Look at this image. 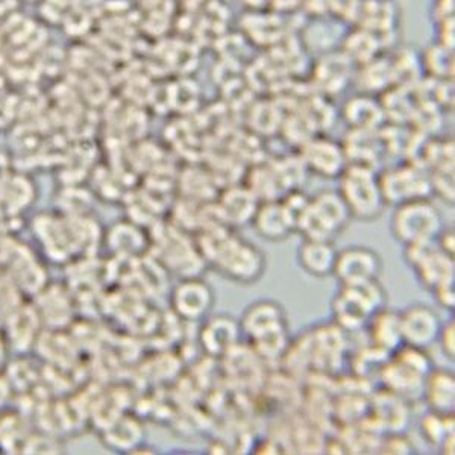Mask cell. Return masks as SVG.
I'll return each instance as SVG.
<instances>
[{
    "instance_id": "6da1fadb",
    "label": "cell",
    "mask_w": 455,
    "mask_h": 455,
    "mask_svg": "<svg viewBox=\"0 0 455 455\" xmlns=\"http://www.w3.org/2000/svg\"><path fill=\"white\" fill-rule=\"evenodd\" d=\"M242 334L264 358H275L289 345V319L275 299H257L246 307L240 321Z\"/></svg>"
},
{
    "instance_id": "7a4b0ae2",
    "label": "cell",
    "mask_w": 455,
    "mask_h": 455,
    "mask_svg": "<svg viewBox=\"0 0 455 455\" xmlns=\"http://www.w3.org/2000/svg\"><path fill=\"white\" fill-rule=\"evenodd\" d=\"M205 259L227 280L237 284H254L266 270L263 251L233 234H220L216 240H207Z\"/></svg>"
},
{
    "instance_id": "3957f363",
    "label": "cell",
    "mask_w": 455,
    "mask_h": 455,
    "mask_svg": "<svg viewBox=\"0 0 455 455\" xmlns=\"http://www.w3.org/2000/svg\"><path fill=\"white\" fill-rule=\"evenodd\" d=\"M351 219V212L339 192L325 190L308 197L296 219V233H299L304 240L334 243Z\"/></svg>"
},
{
    "instance_id": "277c9868",
    "label": "cell",
    "mask_w": 455,
    "mask_h": 455,
    "mask_svg": "<svg viewBox=\"0 0 455 455\" xmlns=\"http://www.w3.org/2000/svg\"><path fill=\"white\" fill-rule=\"evenodd\" d=\"M387 307V293L379 280L362 284H340L332 299L334 323L345 331H358L371 317Z\"/></svg>"
},
{
    "instance_id": "5b68a950",
    "label": "cell",
    "mask_w": 455,
    "mask_h": 455,
    "mask_svg": "<svg viewBox=\"0 0 455 455\" xmlns=\"http://www.w3.org/2000/svg\"><path fill=\"white\" fill-rule=\"evenodd\" d=\"M339 195L347 204L352 219L372 222L381 218L387 204L384 201L379 176L375 169L347 164V169L339 176Z\"/></svg>"
},
{
    "instance_id": "8992f818",
    "label": "cell",
    "mask_w": 455,
    "mask_h": 455,
    "mask_svg": "<svg viewBox=\"0 0 455 455\" xmlns=\"http://www.w3.org/2000/svg\"><path fill=\"white\" fill-rule=\"evenodd\" d=\"M390 229L394 237L405 248L435 243L443 231V219L439 208L429 199H416L396 205Z\"/></svg>"
},
{
    "instance_id": "52a82bcc",
    "label": "cell",
    "mask_w": 455,
    "mask_h": 455,
    "mask_svg": "<svg viewBox=\"0 0 455 455\" xmlns=\"http://www.w3.org/2000/svg\"><path fill=\"white\" fill-rule=\"evenodd\" d=\"M384 263L377 251L363 244H352L337 252L332 275L340 284H362L379 280Z\"/></svg>"
},
{
    "instance_id": "ba28073f",
    "label": "cell",
    "mask_w": 455,
    "mask_h": 455,
    "mask_svg": "<svg viewBox=\"0 0 455 455\" xmlns=\"http://www.w3.org/2000/svg\"><path fill=\"white\" fill-rule=\"evenodd\" d=\"M379 176V186L386 204L401 205L416 199H428L433 182L419 167L398 166L388 169Z\"/></svg>"
},
{
    "instance_id": "9c48e42d",
    "label": "cell",
    "mask_w": 455,
    "mask_h": 455,
    "mask_svg": "<svg viewBox=\"0 0 455 455\" xmlns=\"http://www.w3.org/2000/svg\"><path fill=\"white\" fill-rule=\"evenodd\" d=\"M405 257L425 289L433 291L437 285L454 278L452 255L443 252L437 243L407 246Z\"/></svg>"
},
{
    "instance_id": "30bf717a",
    "label": "cell",
    "mask_w": 455,
    "mask_h": 455,
    "mask_svg": "<svg viewBox=\"0 0 455 455\" xmlns=\"http://www.w3.org/2000/svg\"><path fill=\"white\" fill-rule=\"evenodd\" d=\"M216 295L212 285L199 276L184 278L172 293V307L184 321H205L212 315Z\"/></svg>"
},
{
    "instance_id": "8fae6325",
    "label": "cell",
    "mask_w": 455,
    "mask_h": 455,
    "mask_svg": "<svg viewBox=\"0 0 455 455\" xmlns=\"http://www.w3.org/2000/svg\"><path fill=\"white\" fill-rule=\"evenodd\" d=\"M399 326L403 345L427 349L439 339L440 315L425 304H411L399 313Z\"/></svg>"
},
{
    "instance_id": "7c38bea8",
    "label": "cell",
    "mask_w": 455,
    "mask_h": 455,
    "mask_svg": "<svg viewBox=\"0 0 455 455\" xmlns=\"http://www.w3.org/2000/svg\"><path fill=\"white\" fill-rule=\"evenodd\" d=\"M251 222L259 237L269 242H283L296 233V214L280 199L259 204Z\"/></svg>"
},
{
    "instance_id": "4fadbf2b",
    "label": "cell",
    "mask_w": 455,
    "mask_h": 455,
    "mask_svg": "<svg viewBox=\"0 0 455 455\" xmlns=\"http://www.w3.org/2000/svg\"><path fill=\"white\" fill-rule=\"evenodd\" d=\"M302 161L308 171L322 178H339L347 166L345 149L325 137H317L304 146Z\"/></svg>"
},
{
    "instance_id": "5bb4252c",
    "label": "cell",
    "mask_w": 455,
    "mask_h": 455,
    "mask_svg": "<svg viewBox=\"0 0 455 455\" xmlns=\"http://www.w3.org/2000/svg\"><path fill=\"white\" fill-rule=\"evenodd\" d=\"M242 334L240 322L228 315H208L204 321L199 340L212 357H222L235 347Z\"/></svg>"
},
{
    "instance_id": "9a60e30c",
    "label": "cell",
    "mask_w": 455,
    "mask_h": 455,
    "mask_svg": "<svg viewBox=\"0 0 455 455\" xmlns=\"http://www.w3.org/2000/svg\"><path fill=\"white\" fill-rule=\"evenodd\" d=\"M336 246L331 242L304 240L298 248L300 269L315 278H325L334 272L337 259Z\"/></svg>"
},
{
    "instance_id": "2e32d148",
    "label": "cell",
    "mask_w": 455,
    "mask_h": 455,
    "mask_svg": "<svg viewBox=\"0 0 455 455\" xmlns=\"http://www.w3.org/2000/svg\"><path fill=\"white\" fill-rule=\"evenodd\" d=\"M369 336L372 345L386 352H395L403 347V336L399 326V313L388 310L387 307L378 311L368 322Z\"/></svg>"
},
{
    "instance_id": "e0dca14e",
    "label": "cell",
    "mask_w": 455,
    "mask_h": 455,
    "mask_svg": "<svg viewBox=\"0 0 455 455\" xmlns=\"http://www.w3.org/2000/svg\"><path fill=\"white\" fill-rule=\"evenodd\" d=\"M425 398L435 413L450 416L454 410V377L448 371H435L425 378Z\"/></svg>"
},
{
    "instance_id": "ac0fdd59",
    "label": "cell",
    "mask_w": 455,
    "mask_h": 455,
    "mask_svg": "<svg viewBox=\"0 0 455 455\" xmlns=\"http://www.w3.org/2000/svg\"><path fill=\"white\" fill-rule=\"evenodd\" d=\"M223 218L231 223L251 222L259 208V201L254 192L235 188L222 197Z\"/></svg>"
},
{
    "instance_id": "d6986e66",
    "label": "cell",
    "mask_w": 455,
    "mask_h": 455,
    "mask_svg": "<svg viewBox=\"0 0 455 455\" xmlns=\"http://www.w3.org/2000/svg\"><path fill=\"white\" fill-rule=\"evenodd\" d=\"M368 117L371 128L377 126L378 120L381 119V109L378 108L377 102L371 98H355L347 105V122L355 128V131H364V120Z\"/></svg>"
},
{
    "instance_id": "ffe728a7",
    "label": "cell",
    "mask_w": 455,
    "mask_h": 455,
    "mask_svg": "<svg viewBox=\"0 0 455 455\" xmlns=\"http://www.w3.org/2000/svg\"><path fill=\"white\" fill-rule=\"evenodd\" d=\"M435 299L439 302L440 306L446 308V310H454L455 290H454V278L442 283L437 285L435 290Z\"/></svg>"
},
{
    "instance_id": "44dd1931",
    "label": "cell",
    "mask_w": 455,
    "mask_h": 455,
    "mask_svg": "<svg viewBox=\"0 0 455 455\" xmlns=\"http://www.w3.org/2000/svg\"><path fill=\"white\" fill-rule=\"evenodd\" d=\"M442 352L446 357L454 360V321L448 322L446 325H442L439 339H437Z\"/></svg>"
}]
</instances>
